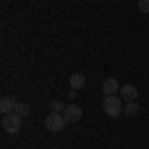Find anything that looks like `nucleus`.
I'll return each mask as SVG.
<instances>
[{
	"mask_svg": "<svg viewBox=\"0 0 149 149\" xmlns=\"http://www.w3.org/2000/svg\"><path fill=\"white\" fill-rule=\"evenodd\" d=\"M103 111L107 117H119V115L123 113V103L121 100L117 97V95H105V100H103Z\"/></svg>",
	"mask_w": 149,
	"mask_h": 149,
	"instance_id": "1",
	"label": "nucleus"
},
{
	"mask_svg": "<svg viewBox=\"0 0 149 149\" xmlns=\"http://www.w3.org/2000/svg\"><path fill=\"white\" fill-rule=\"evenodd\" d=\"M137 8H139V12L147 14V12H149V0H139V2H137Z\"/></svg>",
	"mask_w": 149,
	"mask_h": 149,
	"instance_id": "12",
	"label": "nucleus"
},
{
	"mask_svg": "<svg viewBox=\"0 0 149 149\" xmlns=\"http://www.w3.org/2000/svg\"><path fill=\"white\" fill-rule=\"evenodd\" d=\"M119 92H121V95H123L125 102H135V100L139 97V90L135 88V86H131V84H125Z\"/></svg>",
	"mask_w": 149,
	"mask_h": 149,
	"instance_id": "7",
	"label": "nucleus"
},
{
	"mask_svg": "<svg viewBox=\"0 0 149 149\" xmlns=\"http://www.w3.org/2000/svg\"><path fill=\"white\" fill-rule=\"evenodd\" d=\"M50 109H52V113H64L66 105L60 102V100H52V102H50Z\"/></svg>",
	"mask_w": 149,
	"mask_h": 149,
	"instance_id": "11",
	"label": "nucleus"
},
{
	"mask_svg": "<svg viewBox=\"0 0 149 149\" xmlns=\"http://www.w3.org/2000/svg\"><path fill=\"white\" fill-rule=\"evenodd\" d=\"M102 92L105 93V95H113L115 92H119L117 80H115V78H105V80L102 81Z\"/></svg>",
	"mask_w": 149,
	"mask_h": 149,
	"instance_id": "6",
	"label": "nucleus"
},
{
	"mask_svg": "<svg viewBox=\"0 0 149 149\" xmlns=\"http://www.w3.org/2000/svg\"><path fill=\"white\" fill-rule=\"evenodd\" d=\"M2 129H4L6 133H10V135H16V133L22 129V117L16 113V111L6 113L2 117Z\"/></svg>",
	"mask_w": 149,
	"mask_h": 149,
	"instance_id": "2",
	"label": "nucleus"
},
{
	"mask_svg": "<svg viewBox=\"0 0 149 149\" xmlns=\"http://www.w3.org/2000/svg\"><path fill=\"white\" fill-rule=\"evenodd\" d=\"M123 113H125V115H137L139 113V103L127 102L125 105H123Z\"/></svg>",
	"mask_w": 149,
	"mask_h": 149,
	"instance_id": "9",
	"label": "nucleus"
},
{
	"mask_svg": "<svg viewBox=\"0 0 149 149\" xmlns=\"http://www.w3.org/2000/svg\"><path fill=\"white\" fill-rule=\"evenodd\" d=\"M84 86H86V76H84V74L76 72V74H72V76H70V88H72V90H76V92H78V90H81Z\"/></svg>",
	"mask_w": 149,
	"mask_h": 149,
	"instance_id": "8",
	"label": "nucleus"
},
{
	"mask_svg": "<svg viewBox=\"0 0 149 149\" xmlns=\"http://www.w3.org/2000/svg\"><path fill=\"white\" fill-rule=\"evenodd\" d=\"M44 125H46L48 131H52V133H60L64 127L68 125V121H66L64 113H50L46 119H44Z\"/></svg>",
	"mask_w": 149,
	"mask_h": 149,
	"instance_id": "3",
	"label": "nucleus"
},
{
	"mask_svg": "<svg viewBox=\"0 0 149 149\" xmlns=\"http://www.w3.org/2000/svg\"><path fill=\"white\" fill-rule=\"evenodd\" d=\"M16 97L14 95H4L2 100H0V111L6 115V113H12L14 109H16Z\"/></svg>",
	"mask_w": 149,
	"mask_h": 149,
	"instance_id": "5",
	"label": "nucleus"
},
{
	"mask_svg": "<svg viewBox=\"0 0 149 149\" xmlns=\"http://www.w3.org/2000/svg\"><path fill=\"white\" fill-rule=\"evenodd\" d=\"M81 107L80 105H76V103H72V105H66V109H64V117H66V121L68 123H78L81 119Z\"/></svg>",
	"mask_w": 149,
	"mask_h": 149,
	"instance_id": "4",
	"label": "nucleus"
},
{
	"mask_svg": "<svg viewBox=\"0 0 149 149\" xmlns=\"http://www.w3.org/2000/svg\"><path fill=\"white\" fill-rule=\"evenodd\" d=\"M14 111L20 115V117H26V115H30V105H28V103L18 102V103H16V109H14Z\"/></svg>",
	"mask_w": 149,
	"mask_h": 149,
	"instance_id": "10",
	"label": "nucleus"
}]
</instances>
